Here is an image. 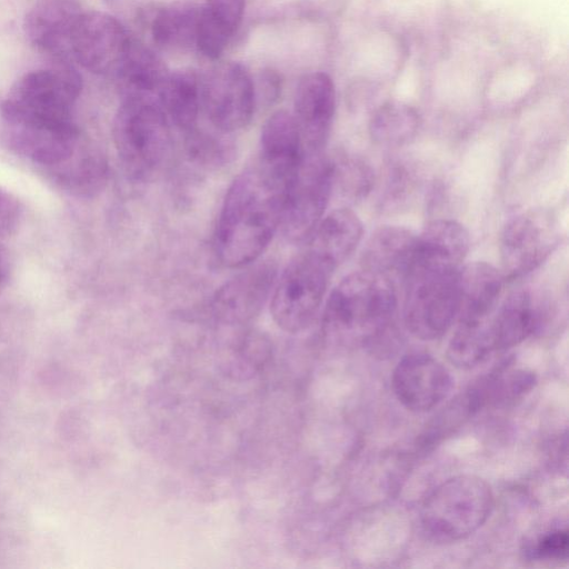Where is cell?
I'll list each match as a JSON object with an SVG mask.
<instances>
[{
	"label": "cell",
	"instance_id": "obj_28",
	"mask_svg": "<svg viewBox=\"0 0 569 569\" xmlns=\"http://www.w3.org/2000/svg\"><path fill=\"white\" fill-rule=\"evenodd\" d=\"M169 71L163 60L152 49L133 38L116 78L124 96H152L158 92Z\"/></svg>",
	"mask_w": 569,
	"mask_h": 569
},
{
	"label": "cell",
	"instance_id": "obj_25",
	"mask_svg": "<svg viewBox=\"0 0 569 569\" xmlns=\"http://www.w3.org/2000/svg\"><path fill=\"white\" fill-rule=\"evenodd\" d=\"M200 8L193 1L178 0L158 9L150 23L153 43L167 51L196 48Z\"/></svg>",
	"mask_w": 569,
	"mask_h": 569
},
{
	"label": "cell",
	"instance_id": "obj_5",
	"mask_svg": "<svg viewBox=\"0 0 569 569\" xmlns=\"http://www.w3.org/2000/svg\"><path fill=\"white\" fill-rule=\"evenodd\" d=\"M493 505L489 485L476 476H457L436 487L420 511L425 532L440 542H455L476 532Z\"/></svg>",
	"mask_w": 569,
	"mask_h": 569
},
{
	"label": "cell",
	"instance_id": "obj_9",
	"mask_svg": "<svg viewBox=\"0 0 569 569\" xmlns=\"http://www.w3.org/2000/svg\"><path fill=\"white\" fill-rule=\"evenodd\" d=\"M200 102L219 132L241 130L250 123L257 107L253 79L240 62H218L200 76Z\"/></svg>",
	"mask_w": 569,
	"mask_h": 569
},
{
	"label": "cell",
	"instance_id": "obj_12",
	"mask_svg": "<svg viewBox=\"0 0 569 569\" xmlns=\"http://www.w3.org/2000/svg\"><path fill=\"white\" fill-rule=\"evenodd\" d=\"M558 243L551 217L539 210L511 218L500 236V261L505 280L521 278L540 267Z\"/></svg>",
	"mask_w": 569,
	"mask_h": 569
},
{
	"label": "cell",
	"instance_id": "obj_32",
	"mask_svg": "<svg viewBox=\"0 0 569 569\" xmlns=\"http://www.w3.org/2000/svg\"><path fill=\"white\" fill-rule=\"evenodd\" d=\"M333 162V184L339 182L342 192L351 200L368 196L375 184V172L369 163L356 156H346Z\"/></svg>",
	"mask_w": 569,
	"mask_h": 569
},
{
	"label": "cell",
	"instance_id": "obj_14",
	"mask_svg": "<svg viewBox=\"0 0 569 569\" xmlns=\"http://www.w3.org/2000/svg\"><path fill=\"white\" fill-rule=\"evenodd\" d=\"M391 381L398 400L416 412L437 407L452 387L447 368L431 355L421 351L405 356L396 366Z\"/></svg>",
	"mask_w": 569,
	"mask_h": 569
},
{
	"label": "cell",
	"instance_id": "obj_11",
	"mask_svg": "<svg viewBox=\"0 0 569 569\" xmlns=\"http://www.w3.org/2000/svg\"><path fill=\"white\" fill-rule=\"evenodd\" d=\"M132 41L128 30L113 16L81 10L71 34V59L92 73L116 77Z\"/></svg>",
	"mask_w": 569,
	"mask_h": 569
},
{
	"label": "cell",
	"instance_id": "obj_19",
	"mask_svg": "<svg viewBox=\"0 0 569 569\" xmlns=\"http://www.w3.org/2000/svg\"><path fill=\"white\" fill-rule=\"evenodd\" d=\"M503 274L490 263L473 261L458 274V322H480L495 311L502 291Z\"/></svg>",
	"mask_w": 569,
	"mask_h": 569
},
{
	"label": "cell",
	"instance_id": "obj_15",
	"mask_svg": "<svg viewBox=\"0 0 569 569\" xmlns=\"http://www.w3.org/2000/svg\"><path fill=\"white\" fill-rule=\"evenodd\" d=\"M335 110V84L327 73L316 71L299 79L293 96L292 116L305 151H323Z\"/></svg>",
	"mask_w": 569,
	"mask_h": 569
},
{
	"label": "cell",
	"instance_id": "obj_34",
	"mask_svg": "<svg viewBox=\"0 0 569 569\" xmlns=\"http://www.w3.org/2000/svg\"><path fill=\"white\" fill-rule=\"evenodd\" d=\"M21 207L17 198L0 188V238L12 233L20 221Z\"/></svg>",
	"mask_w": 569,
	"mask_h": 569
},
{
	"label": "cell",
	"instance_id": "obj_35",
	"mask_svg": "<svg viewBox=\"0 0 569 569\" xmlns=\"http://www.w3.org/2000/svg\"><path fill=\"white\" fill-rule=\"evenodd\" d=\"M257 80V82L253 80L257 103L260 99L267 103L273 102L278 99L282 88V80L277 71L272 69H263L258 74Z\"/></svg>",
	"mask_w": 569,
	"mask_h": 569
},
{
	"label": "cell",
	"instance_id": "obj_26",
	"mask_svg": "<svg viewBox=\"0 0 569 569\" xmlns=\"http://www.w3.org/2000/svg\"><path fill=\"white\" fill-rule=\"evenodd\" d=\"M469 249V233L461 223L450 219H438L429 222L417 236L413 261L460 268Z\"/></svg>",
	"mask_w": 569,
	"mask_h": 569
},
{
	"label": "cell",
	"instance_id": "obj_21",
	"mask_svg": "<svg viewBox=\"0 0 569 569\" xmlns=\"http://www.w3.org/2000/svg\"><path fill=\"white\" fill-rule=\"evenodd\" d=\"M535 383L536 376L530 370L506 362L479 378L460 397L472 416L486 407L515 401Z\"/></svg>",
	"mask_w": 569,
	"mask_h": 569
},
{
	"label": "cell",
	"instance_id": "obj_13",
	"mask_svg": "<svg viewBox=\"0 0 569 569\" xmlns=\"http://www.w3.org/2000/svg\"><path fill=\"white\" fill-rule=\"evenodd\" d=\"M277 273V264L264 260L226 281L212 296L210 309L213 317L231 326L252 320L270 296Z\"/></svg>",
	"mask_w": 569,
	"mask_h": 569
},
{
	"label": "cell",
	"instance_id": "obj_17",
	"mask_svg": "<svg viewBox=\"0 0 569 569\" xmlns=\"http://www.w3.org/2000/svg\"><path fill=\"white\" fill-rule=\"evenodd\" d=\"M417 234L399 226H383L368 239L362 253V269L396 283L405 281L416 256Z\"/></svg>",
	"mask_w": 569,
	"mask_h": 569
},
{
	"label": "cell",
	"instance_id": "obj_10",
	"mask_svg": "<svg viewBox=\"0 0 569 569\" xmlns=\"http://www.w3.org/2000/svg\"><path fill=\"white\" fill-rule=\"evenodd\" d=\"M82 90L80 73L69 63L33 70L11 87L4 104L52 120H72L71 111Z\"/></svg>",
	"mask_w": 569,
	"mask_h": 569
},
{
	"label": "cell",
	"instance_id": "obj_3",
	"mask_svg": "<svg viewBox=\"0 0 569 569\" xmlns=\"http://www.w3.org/2000/svg\"><path fill=\"white\" fill-rule=\"evenodd\" d=\"M112 136L119 160L132 180L152 178L170 152V121L152 96H124L114 116Z\"/></svg>",
	"mask_w": 569,
	"mask_h": 569
},
{
	"label": "cell",
	"instance_id": "obj_30",
	"mask_svg": "<svg viewBox=\"0 0 569 569\" xmlns=\"http://www.w3.org/2000/svg\"><path fill=\"white\" fill-rule=\"evenodd\" d=\"M489 318L480 322H458L447 348V358L453 366L470 369L496 352L489 332Z\"/></svg>",
	"mask_w": 569,
	"mask_h": 569
},
{
	"label": "cell",
	"instance_id": "obj_29",
	"mask_svg": "<svg viewBox=\"0 0 569 569\" xmlns=\"http://www.w3.org/2000/svg\"><path fill=\"white\" fill-rule=\"evenodd\" d=\"M420 127L417 110L401 101H388L371 116L369 134L381 147H401L410 142Z\"/></svg>",
	"mask_w": 569,
	"mask_h": 569
},
{
	"label": "cell",
	"instance_id": "obj_23",
	"mask_svg": "<svg viewBox=\"0 0 569 569\" xmlns=\"http://www.w3.org/2000/svg\"><path fill=\"white\" fill-rule=\"evenodd\" d=\"M246 0H206L200 8L197 50L210 60H218L238 31Z\"/></svg>",
	"mask_w": 569,
	"mask_h": 569
},
{
	"label": "cell",
	"instance_id": "obj_27",
	"mask_svg": "<svg viewBox=\"0 0 569 569\" xmlns=\"http://www.w3.org/2000/svg\"><path fill=\"white\" fill-rule=\"evenodd\" d=\"M157 100L169 121L183 133L197 127L200 102V74L193 69L169 71L157 92Z\"/></svg>",
	"mask_w": 569,
	"mask_h": 569
},
{
	"label": "cell",
	"instance_id": "obj_1",
	"mask_svg": "<svg viewBox=\"0 0 569 569\" xmlns=\"http://www.w3.org/2000/svg\"><path fill=\"white\" fill-rule=\"evenodd\" d=\"M289 183L259 159L232 181L214 232L216 254L224 267L247 266L266 250L281 223Z\"/></svg>",
	"mask_w": 569,
	"mask_h": 569
},
{
	"label": "cell",
	"instance_id": "obj_16",
	"mask_svg": "<svg viewBox=\"0 0 569 569\" xmlns=\"http://www.w3.org/2000/svg\"><path fill=\"white\" fill-rule=\"evenodd\" d=\"M80 12L76 0H39L23 19L24 34L39 51L69 63L71 34Z\"/></svg>",
	"mask_w": 569,
	"mask_h": 569
},
{
	"label": "cell",
	"instance_id": "obj_36",
	"mask_svg": "<svg viewBox=\"0 0 569 569\" xmlns=\"http://www.w3.org/2000/svg\"><path fill=\"white\" fill-rule=\"evenodd\" d=\"M11 274V260L0 243V291L7 286Z\"/></svg>",
	"mask_w": 569,
	"mask_h": 569
},
{
	"label": "cell",
	"instance_id": "obj_7",
	"mask_svg": "<svg viewBox=\"0 0 569 569\" xmlns=\"http://www.w3.org/2000/svg\"><path fill=\"white\" fill-rule=\"evenodd\" d=\"M81 133L72 120H52L0 104V146L43 169L63 161Z\"/></svg>",
	"mask_w": 569,
	"mask_h": 569
},
{
	"label": "cell",
	"instance_id": "obj_6",
	"mask_svg": "<svg viewBox=\"0 0 569 569\" xmlns=\"http://www.w3.org/2000/svg\"><path fill=\"white\" fill-rule=\"evenodd\" d=\"M336 269L308 248L284 269L273 286L270 312L287 332L307 328L319 309Z\"/></svg>",
	"mask_w": 569,
	"mask_h": 569
},
{
	"label": "cell",
	"instance_id": "obj_2",
	"mask_svg": "<svg viewBox=\"0 0 569 569\" xmlns=\"http://www.w3.org/2000/svg\"><path fill=\"white\" fill-rule=\"evenodd\" d=\"M397 309L395 283L361 269L346 276L327 299L321 331L337 346H363L378 355L396 347L392 321Z\"/></svg>",
	"mask_w": 569,
	"mask_h": 569
},
{
	"label": "cell",
	"instance_id": "obj_8",
	"mask_svg": "<svg viewBox=\"0 0 569 569\" xmlns=\"http://www.w3.org/2000/svg\"><path fill=\"white\" fill-rule=\"evenodd\" d=\"M333 186V162L323 151H305L288 186L280 223L289 241L309 238L323 217Z\"/></svg>",
	"mask_w": 569,
	"mask_h": 569
},
{
	"label": "cell",
	"instance_id": "obj_4",
	"mask_svg": "<svg viewBox=\"0 0 569 569\" xmlns=\"http://www.w3.org/2000/svg\"><path fill=\"white\" fill-rule=\"evenodd\" d=\"M459 269L413 261L403 281V321L415 337L439 339L457 319Z\"/></svg>",
	"mask_w": 569,
	"mask_h": 569
},
{
	"label": "cell",
	"instance_id": "obj_18",
	"mask_svg": "<svg viewBox=\"0 0 569 569\" xmlns=\"http://www.w3.org/2000/svg\"><path fill=\"white\" fill-rule=\"evenodd\" d=\"M44 172L66 192L92 197L107 184L109 167L102 150L81 136L73 151L63 161L46 168Z\"/></svg>",
	"mask_w": 569,
	"mask_h": 569
},
{
	"label": "cell",
	"instance_id": "obj_24",
	"mask_svg": "<svg viewBox=\"0 0 569 569\" xmlns=\"http://www.w3.org/2000/svg\"><path fill=\"white\" fill-rule=\"evenodd\" d=\"M537 326V311L531 295L517 290L508 295L489 318V332L496 352L522 342Z\"/></svg>",
	"mask_w": 569,
	"mask_h": 569
},
{
	"label": "cell",
	"instance_id": "obj_31",
	"mask_svg": "<svg viewBox=\"0 0 569 569\" xmlns=\"http://www.w3.org/2000/svg\"><path fill=\"white\" fill-rule=\"evenodd\" d=\"M226 133L199 130L197 127L184 133L187 156L196 164L217 170L228 166L236 156V146Z\"/></svg>",
	"mask_w": 569,
	"mask_h": 569
},
{
	"label": "cell",
	"instance_id": "obj_22",
	"mask_svg": "<svg viewBox=\"0 0 569 569\" xmlns=\"http://www.w3.org/2000/svg\"><path fill=\"white\" fill-rule=\"evenodd\" d=\"M362 232L359 217L348 208H340L320 220L308 238L307 248L336 269L355 251Z\"/></svg>",
	"mask_w": 569,
	"mask_h": 569
},
{
	"label": "cell",
	"instance_id": "obj_20",
	"mask_svg": "<svg viewBox=\"0 0 569 569\" xmlns=\"http://www.w3.org/2000/svg\"><path fill=\"white\" fill-rule=\"evenodd\" d=\"M303 146L293 116L277 110L264 121L258 159L291 180L303 158Z\"/></svg>",
	"mask_w": 569,
	"mask_h": 569
},
{
	"label": "cell",
	"instance_id": "obj_33",
	"mask_svg": "<svg viewBox=\"0 0 569 569\" xmlns=\"http://www.w3.org/2000/svg\"><path fill=\"white\" fill-rule=\"evenodd\" d=\"M569 550L567 529H557L545 533L532 549L535 557L540 559H566Z\"/></svg>",
	"mask_w": 569,
	"mask_h": 569
}]
</instances>
